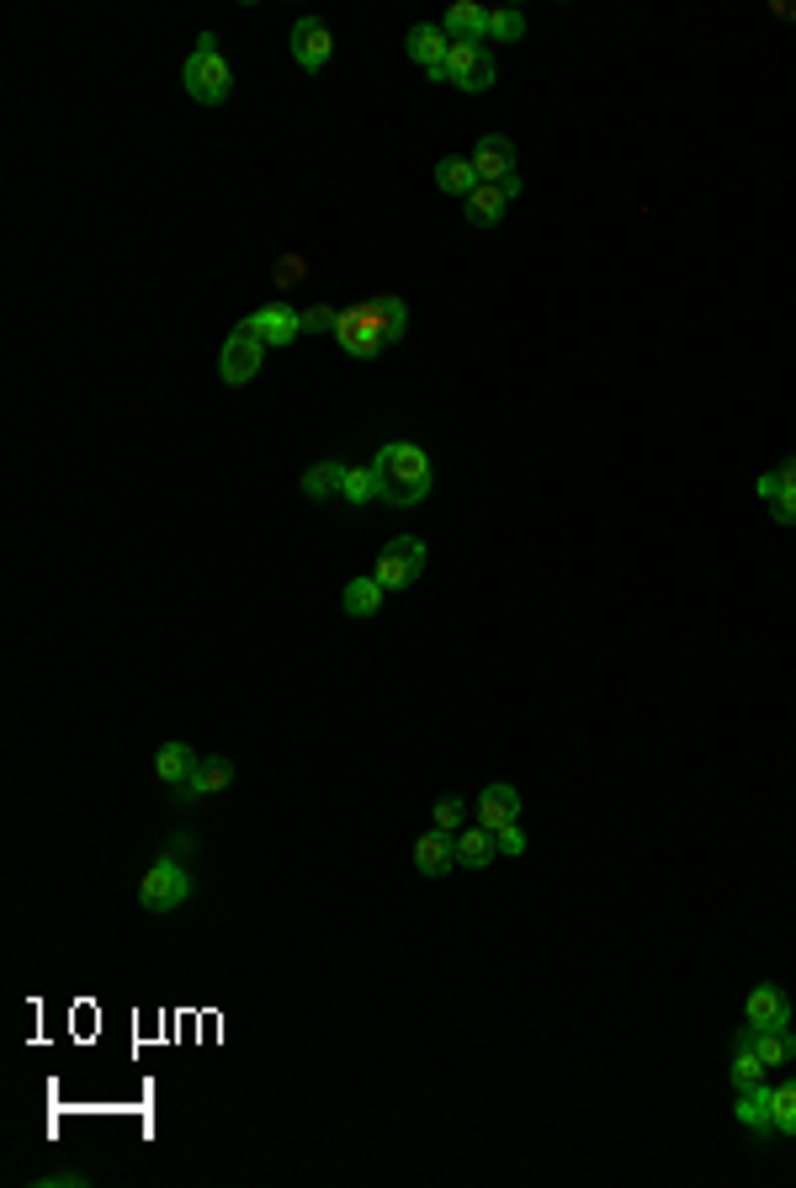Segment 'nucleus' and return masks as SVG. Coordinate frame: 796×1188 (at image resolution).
Segmentation results:
<instances>
[{
	"instance_id": "obj_1",
	"label": "nucleus",
	"mask_w": 796,
	"mask_h": 1188,
	"mask_svg": "<svg viewBox=\"0 0 796 1188\" xmlns=\"http://www.w3.org/2000/svg\"><path fill=\"white\" fill-rule=\"evenodd\" d=\"M372 473H377V499H388L398 510L420 504L430 493V457L414 441H388L372 462Z\"/></svg>"
},
{
	"instance_id": "obj_2",
	"label": "nucleus",
	"mask_w": 796,
	"mask_h": 1188,
	"mask_svg": "<svg viewBox=\"0 0 796 1188\" xmlns=\"http://www.w3.org/2000/svg\"><path fill=\"white\" fill-rule=\"evenodd\" d=\"M181 86H186V96L202 101V107H223V101H229V91H234V69H229V59L218 54L213 32L197 37V54H191L186 69H181Z\"/></svg>"
},
{
	"instance_id": "obj_3",
	"label": "nucleus",
	"mask_w": 796,
	"mask_h": 1188,
	"mask_svg": "<svg viewBox=\"0 0 796 1188\" xmlns=\"http://www.w3.org/2000/svg\"><path fill=\"white\" fill-rule=\"evenodd\" d=\"M186 897H191V870L176 854H159L144 870V881H139V908L144 913H176Z\"/></svg>"
},
{
	"instance_id": "obj_4",
	"label": "nucleus",
	"mask_w": 796,
	"mask_h": 1188,
	"mask_svg": "<svg viewBox=\"0 0 796 1188\" xmlns=\"http://www.w3.org/2000/svg\"><path fill=\"white\" fill-rule=\"evenodd\" d=\"M335 340L345 345V356H356V362H372V356H383V345H388V330H383V319H377L372 298H367V303L340 308Z\"/></svg>"
},
{
	"instance_id": "obj_5",
	"label": "nucleus",
	"mask_w": 796,
	"mask_h": 1188,
	"mask_svg": "<svg viewBox=\"0 0 796 1188\" xmlns=\"http://www.w3.org/2000/svg\"><path fill=\"white\" fill-rule=\"evenodd\" d=\"M494 75H499V64H494L489 43H452V54H446V86L478 96L494 86Z\"/></svg>"
},
{
	"instance_id": "obj_6",
	"label": "nucleus",
	"mask_w": 796,
	"mask_h": 1188,
	"mask_svg": "<svg viewBox=\"0 0 796 1188\" xmlns=\"http://www.w3.org/2000/svg\"><path fill=\"white\" fill-rule=\"evenodd\" d=\"M261 362H266V345L250 335V324L240 319V324H234V335L223 340V356H218V377H223L229 388H245V382H255Z\"/></svg>"
},
{
	"instance_id": "obj_7",
	"label": "nucleus",
	"mask_w": 796,
	"mask_h": 1188,
	"mask_svg": "<svg viewBox=\"0 0 796 1188\" xmlns=\"http://www.w3.org/2000/svg\"><path fill=\"white\" fill-rule=\"evenodd\" d=\"M420 574H425V542H420V536H398V542L383 547L372 579L383 584V589H409Z\"/></svg>"
},
{
	"instance_id": "obj_8",
	"label": "nucleus",
	"mask_w": 796,
	"mask_h": 1188,
	"mask_svg": "<svg viewBox=\"0 0 796 1188\" xmlns=\"http://www.w3.org/2000/svg\"><path fill=\"white\" fill-rule=\"evenodd\" d=\"M403 54L420 64L430 80H441V86H446V54H452V37L441 32V22H420V27H409V37H403Z\"/></svg>"
},
{
	"instance_id": "obj_9",
	"label": "nucleus",
	"mask_w": 796,
	"mask_h": 1188,
	"mask_svg": "<svg viewBox=\"0 0 796 1188\" xmlns=\"http://www.w3.org/2000/svg\"><path fill=\"white\" fill-rule=\"evenodd\" d=\"M245 324H250V335L261 340L266 351H272V345H292V340L303 335V313H298L292 303H266V308H255Z\"/></svg>"
},
{
	"instance_id": "obj_10",
	"label": "nucleus",
	"mask_w": 796,
	"mask_h": 1188,
	"mask_svg": "<svg viewBox=\"0 0 796 1188\" xmlns=\"http://www.w3.org/2000/svg\"><path fill=\"white\" fill-rule=\"evenodd\" d=\"M292 59L303 64L308 75H319L324 64L335 59V32L324 27L319 16H303V22L292 27Z\"/></svg>"
},
{
	"instance_id": "obj_11",
	"label": "nucleus",
	"mask_w": 796,
	"mask_h": 1188,
	"mask_svg": "<svg viewBox=\"0 0 796 1188\" xmlns=\"http://www.w3.org/2000/svg\"><path fill=\"white\" fill-rule=\"evenodd\" d=\"M743 1019L749 1030H792V998L781 987H754L743 998Z\"/></svg>"
},
{
	"instance_id": "obj_12",
	"label": "nucleus",
	"mask_w": 796,
	"mask_h": 1188,
	"mask_svg": "<svg viewBox=\"0 0 796 1188\" xmlns=\"http://www.w3.org/2000/svg\"><path fill=\"white\" fill-rule=\"evenodd\" d=\"M473 170H478V181H505V176H516V144L510 138H499V133H484L478 144H473Z\"/></svg>"
},
{
	"instance_id": "obj_13",
	"label": "nucleus",
	"mask_w": 796,
	"mask_h": 1188,
	"mask_svg": "<svg viewBox=\"0 0 796 1188\" xmlns=\"http://www.w3.org/2000/svg\"><path fill=\"white\" fill-rule=\"evenodd\" d=\"M452 865H457V833H441V828H430L425 839L414 844V870H420V876H430V881H441Z\"/></svg>"
},
{
	"instance_id": "obj_14",
	"label": "nucleus",
	"mask_w": 796,
	"mask_h": 1188,
	"mask_svg": "<svg viewBox=\"0 0 796 1188\" xmlns=\"http://www.w3.org/2000/svg\"><path fill=\"white\" fill-rule=\"evenodd\" d=\"M521 791L516 786H484V796H478V823L489 828V833H499V828H510V823H521Z\"/></svg>"
},
{
	"instance_id": "obj_15",
	"label": "nucleus",
	"mask_w": 796,
	"mask_h": 1188,
	"mask_svg": "<svg viewBox=\"0 0 796 1188\" xmlns=\"http://www.w3.org/2000/svg\"><path fill=\"white\" fill-rule=\"evenodd\" d=\"M229 780H234V759H223V754H213V759H197V769H191V780L181 786V796H176V801H202V796H218V791H229Z\"/></svg>"
},
{
	"instance_id": "obj_16",
	"label": "nucleus",
	"mask_w": 796,
	"mask_h": 1188,
	"mask_svg": "<svg viewBox=\"0 0 796 1188\" xmlns=\"http://www.w3.org/2000/svg\"><path fill=\"white\" fill-rule=\"evenodd\" d=\"M738 1125H749L754 1135H775V1088L765 1082L738 1088Z\"/></svg>"
},
{
	"instance_id": "obj_17",
	"label": "nucleus",
	"mask_w": 796,
	"mask_h": 1188,
	"mask_svg": "<svg viewBox=\"0 0 796 1188\" xmlns=\"http://www.w3.org/2000/svg\"><path fill=\"white\" fill-rule=\"evenodd\" d=\"M484 27H489V11H484L478 0H457V5L446 11V22H441V32H446L452 43H484Z\"/></svg>"
},
{
	"instance_id": "obj_18",
	"label": "nucleus",
	"mask_w": 796,
	"mask_h": 1188,
	"mask_svg": "<svg viewBox=\"0 0 796 1188\" xmlns=\"http://www.w3.org/2000/svg\"><path fill=\"white\" fill-rule=\"evenodd\" d=\"M191 769H197V754H191L186 743H165V748L154 754V775H159V786H170L176 796H181V786L191 780Z\"/></svg>"
},
{
	"instance_id": "obj_19",
	"label": "nucleus",
	"mask_w": 796,
	"mask_h": 1188,
	"mask_svg": "<svg viewBox=\"0 0 796 1188\" xmlns=\"http://www.w3.org/2000/svg\"><path fill=\"white\" fill-rule=\"evenodd\" d=\"M462 208H467V223L494 229V223L505 218V208H510V191H505V186H494V181H484L478 191H473V197H467V202H462Z\"/></svg>"
},
{
	"instance_id": "obj_20",
	"label": "nucleus",
	"mask_w": 796,
	"mask_h": 1188,
	"mask_svg": "<svg viewBox=\"0 0 796 1188\" xmlns=\"http://www.w3.org/2000/svg\"><path fill=\"white\" fill-rule=\"evenodd\" d=\"M494 854H499V844H494V833L484 823L462 828L457 833V865L462 870H484V865H494Z\"/></svg>"
},
{
	"instance_id": "obj_21",
	"label": "nucleus",
	"mask_w": 796,
	"mask_h": 1188,
	"mask_svg": "<svg viewBox=\"0 0 796 1188\" xmlns=\"http://www.w3.org/2000/svg\"><path fill=\"white\" fill-rule=\"evenodd\" d=\"M435 186H441V191H446V197H462V202H467V197H473V191H478V170H473V159H457V154H452V159H441V165H435Z\"/></svg>"
},
{
	"instance_id": "obj_22",
	"label": "nucleus",
	"mask_w": 796,
	"mask_h": 1188,
	"mask_svg": "<svg viewBox=\"0 0 796 1188\" xmlns=\"http://www.w3.org/2000/svg\"><path fill=\"white\" fill-rule=\"evenodd\" d=\"M754 1051H760L765 1072H781L796 1062V1035L792 1030H754Z\"/></svg>"
},
{
	"instance_id": "obj_23",
	"label": "nucleus",
	"mask_w": 796,
	"mask_h": 1188,
	"mask_svg": "<svg viewBox=\"0 0 796 1188\" xmlns=\"http://www.w3.org/2000/svg\"><path fill=\"white\" fill-rule=\"evenodd\" d=\"M345 462H319V467H308L303 473V493L308 499H335V493H345Z\"/></svg>"
},
{
	"instance_id": "obj_24",
	"label": "nucleus",
	"mask_w": 796,
	"mask_h": 1188,
	"mask_svg": "<svg viewBox=\"0 0 796 1188\" xmlns=\"http://www.w3.org/2000/svg\"><path fill=\"white\" fill-rule=\"evenodd\" d=\"M383 584L377 579H351L345 584V595H340V606H345V615H377L383 610Z\"/></svg>"
},
{
	"instance_id": "obj_25",
	"label": "nucleus",
	"mask_w": 796,
	"mask_h": 1188,
	"mask_svg": "<svg viewBox=\"0 0 796 1188\" xmlns=\"http://www.w3.org/2000/svg\"><path fill=\"white\" fill-rule=\"evenodd\" d=\"M340 499H345L351 510L372 504V499H377V473H372V467H351V473H345V493H340Z\"/></svg>"
},
{
	"instance_id": "obj_26",
	"label": "nucleus",
	"mask_w": 796,
	"mask_h": 1188,
	"mask_svg": "<svg viewBox=\"0 0 796 1188\" xmlns=\"http://www.w3.org/2000/svg\"><path fill=\"white\" fill-rule=\"evenodd\" d=\"M733 1082H738V1088H754V1082H765V1062H760V1051H754V1045H733Z\"/></svg>"
},
{
	"instance_id": "obj_27",
	"label": "nucleus",
	"mask_w": 796,
	"mask_h": 1188,
	"mask_svg": "<svg viewBox=\"0 0 796 1188\" xmlns=\"http://www.w3.org/2000/svg\"><path fill=\"white\" fill-rule=\"evenodd\" d=\"M372 308H377V319H383L388 340L403 335V324H409V308H403V298H398V292H383V298H372Z\"/></svg>"
},
{
	"instance_id": "obj_28",
	"label": "nucleus",
	"mask_w": 796,
	"mask_h": 1188,
	"mask_svg": "<svg viewBox=\"0 0 796 1188\" xmlns=\"http://www.w3.org/2000/svg\"><path fill=\"white\" fill-rule=\"evenodd\" d=\"M521 32H526L521 11H489V27H484V37H489V43H516Z\"/></svg>"
},
{
	"instance_id": "obj_29",
	"label": "nucleus",
	"mask_w": 796,
	"mask_h": 1188,
	"mask_svg": "<svg viewBox=\"0 0 796 1188\" xmlns=\"http://www.w3.org/2000/svg\"><path fill=\"white\" fill-rule=\"evenodd\" d=\"M775 1135H792L796 1141V1082L775 1088Z\"/></svg>"
},
{
	"instance_id": "obj_30",
	"label": "nucleus",
	"mask_w": 796,
	"mask_h": 1188,
	"mask_svg": "<svg viewBox=\"0 0 796 1188\" xmlns=\"http://www.w3.org/2000/svg\"><path fill=\"white\" fill-rule=\"evenodd\" d=\"M430 818H435L441 833H462V823H467V801H462V796H441Z\"/></svg>"
},
{
	"instance_id": "obj_31",
	"label": "nucleus",
	"mask_w": 796,
	"mask_h": 1188,
	"mask_svg": "<svg viewBox=\"0 0 796 1188\" xmlns=\"http://www.w3.org/2000/svg\"><path fill=\"white\" fill-rule=\"evenodd\" d=\"M303 276H308V260H303V255H287V260H276V266H272V281H276V287H298Z\"/></svg>"
},
{
	"instance_id": "obj_32",
	"label": "nucleus",
	"mask_w": 796,
	"mask_h": 1188,
	"mask_svg": "<svg viewBox=\"0 0 796 1188\" xmlns=\"http://www.w3.org/2000/svg\"><path fill=\"white\" fill-rule=\"evenodd\" d=\"M340 324V308H308L303 313V335H324Z\"/></svg>"
},
{
	"instance_id": "obj_33",
	"label": "nucleus",
	"mask_w": 796,
	"mask_h": 1188,
	"mask_svg": "<svg viewBox=\"0 0 796 1188\" xmlns=\"http://www.w3.org/2000/svg\"><path fill=\"white\" fill-rule=\"evenodd\" d=\"M494 844H499V854H510V859H516V854H526V833H521V823L499 828V833H494Z\"/></svg>"
},
{
	"instance_id": "obj_34",
	"label": "nucleus",
	"mask_w": 796,
	"mask_h": 1188,
	"mask_svg": "<svg viewBox=\"0 0 796 1188\" xmlns=\"http://www.w3.org/2000/svg\"><path fill=\"white\" fill-rule=\"evenodd\" d=\"M770 515L781 520V525H796V493H792V488H781V499L770 504Z\"/></svg>"
},
{
	"instance_id": "obj_35",
	"label": "nucleus",
	"mask_w": 796,
	"mask_h": 1188,
	"mask_svg": "<svg viewBox=\"0 0 796 1188\" xmlns=\"http://www.w3.org/2000/svg\"><path fill=\"white\" fill-rule=\"evenodd\" d=\"M760 499H765V504L781 499V473H765V478H760Z\"/></svg>"
},
{
	"instance_id": "obj_36",
	"label": "nucleus",
	"mask_w": 796,
	"mask_h": 1188,
	"mask_svg": "<svg viewBox=\"0 0 796 1188\" xmlns=\"http://www.w3.org/2000/svg\"><path fill=\"white\" fill-rule=\"evenodd\" d=\"M37 1188H86V1178L80 1173H59V1178H43Z\"/></svg>"
},
{
	"instance_id": "obj_37",
	"label": "nucleus",
	"mask_w": 796,
	"mask_h": 1188,
	"mask_svg": "<svg viewBox=\"0 0 796 1188\" xmlns=\"http://www.w3.org/2000/svg\"><path fill=\"white\" fill-rule=\"evenodd\" d=\"M781 488H792V493H796V457L781 462Z\"/></svg>"
}]
</instances>
